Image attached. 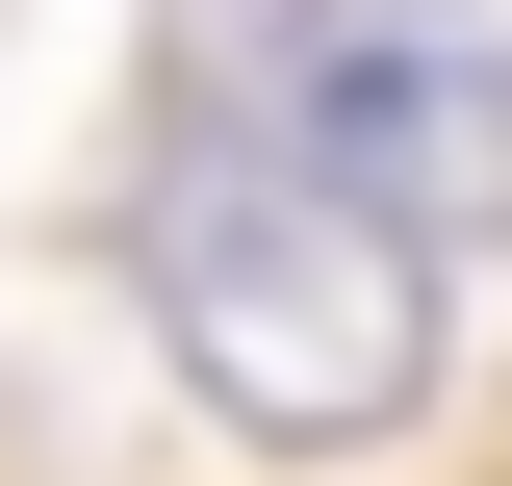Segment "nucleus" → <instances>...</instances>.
<instances>
[{
    "label": "nucleus",
    "mask_w": 512,
    "mask_h": 486,
    "mask_svg": "<svg viewBox=\"0 0 512 486\" xmlns=\"http://www.w3.org/2000/svg\"><path fill=\"white\" fill-rule=\"evenodd\" d=\"M154 333L282 461L410 435V384H436V231L384 180H333V154H282V128H180L154 154Z\"/></svg>",
    "instance_id": "nucleus-1"
},
{
    "label": "nucleus",
    "mask_w": 512,
    "mask_h": 486,
    "mask_svg": "<svg viewBox=\"0 0 512 486\" xmlns=\"http://www.w3.org/2000/svg\"><path fill=\"white\" fill-rule=\"evenodd\" d=\"M180 128H282L410 231H512V0H180Z\"/></svg>",
    "instance_id": "nucleus-2"
}]
</instances>
